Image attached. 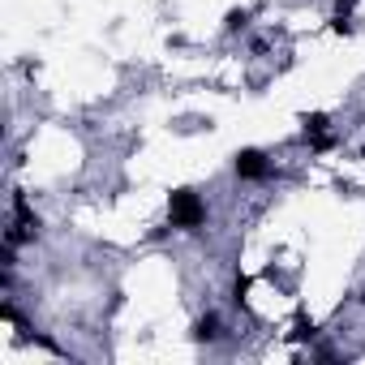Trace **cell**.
<instances>
[{
    "instance_id": "obj_1",
    "label": "cell",
    "mask_w": 365,
    "mask_h": 365,
    "mask_svg": "<svg viewBox=\"0 0 365 365\" xmlns=\"http://www.w3.org/2000/svg\"><path fill=\"white\" fill-rule=\"evenodd\" d=\"M168 224L176 232H198V228H207V198L198 190H190V185L172 190L168 194Z\"/></svg>"
},
{
    "instance_id": "obj_2",
    "label": "cell",
    "mask_w": 365,
    "mask_h": 365,
    "mask_svg": "<svg viewBox=\"0 0 365 365\" xmlns=\"http://www.w3.org/2000/svg\"><path fill=\"white\" fill-rule=\"evenodd\" d=\"M232 172H237L241 180H271V176H275L267 150H258V146H241V150L232 155Z\"/></svg>"
},
{
    "instance_id": "obj_3",
    "label": "cell",
    "mask_w": 365,
    "mask_h": 365,
    "mask_svg": "<svg viewBox=\"0 0 365 365\" xmlns=\"http://www.w3.org/2000/svg\"><path fill=\"white\" fill-rule=\"evenodd\" d=\"M224 339V318L215 309H207L198 322H194V344H220Z\"/></svg>"
},
{
    "instance_id": "obj_4",
    "label": "cell",
    "mask_w": 365,
    "mask_h": 365,
    "mask_svg": "<svg viewBox=\"0 0 365 365\" xmlns=\"http://www.w3.org/2000/svg\"><path fill=\"white\" fill-rule=\"evenodd\" d=\"M250 18H254V14H250V9H241V5H237V9H228V14H224V35H241V31L250 26Z\"/></svg>"
},
{
    "instance_id": "obj_5",
    "label": "cell",
    "mask_w": 365,
    "mask_h": 365,
    "mask_svg": "<svg viewBox=\"0 0 365 365\" xmlns=\"http://www.w3.org/2000/svg\"><path fill=\"white\" fill-rule=\"evenodd\" d=\"M314 335H318V322H314L309 314H297V322H292V335H288V339H292V344H305V339H314Z\"/></svg>"
},
{
    "instance_id": "obj_6",
    "label": "cell",
    "mask_w": 365,
    "mask_h": 365,
    "mask_svg": "<svg viewBox=\"0 0 365 365\" xmlns=\"http://www.w3.org/2000/svg\"><path fill=\"white\" fill-rule=\"evenodd\" d=\"M327 125H331V116H327V112H305V116H301V138H309V133H322Z\"/></svg>"
},
{
    "instance_id": "obj_7",
    "label": "cell",
    "mask_w": 365,
    "mask_h": 365,
    "mask_svg": "<svg viewBox=\"0 0 365 365\" xmlns=\"http://www.w3.org/2000/svg\"><path fill=\"white\" fill-rule=\"evenodd\" d=\"M305 146H309V150H318V155H327V150H335V146H339V138H335L331 129H322V133H309V138H305Z\"/></svg>"
},
{
    "instance_id": "obj_8",
    "label": "cell",
    "mask_w": 365,
    "mask_h": 365,
    "mask_svg": "<svg viewBox=\"0 0 365 365\" xmlns=\"http://www.w3.org/2000/svg\"><path fill=\"white\" fill-rule=\"evenodd\" d=\"M331 35H339V39H352V35H356V22L335 14V18H331Z\"/></svg>"
},
{
    "instance_id": "obj_9",
    "label": "cell",
    "mask_w": 365,
    "mask_h": 365,
    "mask_svg": "<svg viewBox=\"0 0 365 365\" xmlns=\"http://www.w3.org/2000/svg\"><path fill=\"white\" fill-rule=\"evenodd\" d=\"M245 292H250V275H237L232 279V305L237 309H245Z\"/></svg>"
},
{
    "instance_id": "obj_10",
    "label": "cell",
    "mask_w": 365,
    "mask_h": 365,
    "mask_svg": "<svg viewBox=\"0 0 365 365\" xmlns=\"http://www.w3.org/2000/svg\"><path fill=\"white\" fill-rule=\"evenodd\" d=\"M0 318H5V322H18V327H22V314H18V305H14V301H0Z\"/></svg>"
},
{
    "instance_id": "obj_11",
    "label": "cell",
    "mask_w": 365,
    "mask_h": 365,
    "mask_svg": "<svg viewBox=\"0 0 365 365\" xmlns=\"http://www.w3.org/2000/svg\"><path fill=\"white\" fill-rule=\"evenodd\" d=\"M352 9H356V0H335V14L339 18H352Z\"/></svg>"
},
{
    "instance_id": "obj_12",
    "label": "cell",
    "mask_w": 365,
    "mask_h": 365,
    "mask_svg": "<svg viewBox=\"0 0 365 365\" xmlns=\"http://www.w3.org/2000/svg\"><path fill=\"white\" fill-rule=\"evenodd\" d=\"M361 163H365V146H361Z\"/></svg>"
},
{
    "instance_id": "obj_13",
    "label": "cell",
    "mask_w": 365,
    "mask_h": 365,
    "mask_svg": "<svg viewBox=\"0 0 365 365\" xmlns=\"http://www.w3.org/2000/svg\"><path fill=\"white\" fill-rule=\"evenodd\" d=\"M361 305H365V292H361Z\"/></svg>"
}]
</instances>
